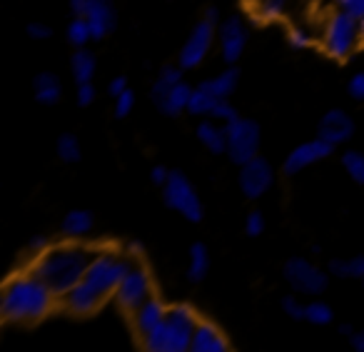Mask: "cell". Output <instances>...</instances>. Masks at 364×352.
<instances>
[{
	"instance_id": "cell-42",
	"label": "cell",
	"mask_w": 364,
	"mask_h": 352,
	"mask_svg": "<svg viewBox=\"0 0 364 352\" xmlns=\"http://www.w3.org/2000/svg\"><path fill=\"white\" fill-rule=\"evenodd\" d=\"M127 90V78L125 76H117V78H112L110 83H107V93H110V98H117L120 93H125Z\"/></svg>"
},
{
	"instance_id": "cell-45",
	"label": "cell",
	"mask_w": 364,
	"mask_h": 352,
	"mask_svg": "<svg viewBox=\"0 0 364 352\" xmlns=\"http://www.w3.org/2000/svg\"><path fill=\"white\" fill-rule=\"evenodd\" d=\"M48 247H50V240H48V237H43V235L33 237V240L28 242V250L36 252V255H41V252H43V250H48Z\"/></svg>"
},
{
	"instance_id": "cell-18",
	"label": "cell",
	"mask_w": 364,
	"mask_h": 352,
	"mask_svg": "<svg viewBox=\"0 0 364 352\" xmlns=\"http://www.w3.org/2000/svg\"><path fill=\"white\" fill-rule=\"evenodd\" d=\"M167 315V305L160 300V297L152 295L150 300H145L135 312L130 315V322H132V330L137 332V337L147 335L150 330H155Z\"/></svg>"
},
{
	"instance_id": "cell-24",
	"label": "cell",
	"mask_w": 364,
	"mask_h": 352,
	"mask_svg": "<svg viewBox=\"0 0 364 352\" xmlns=\"http://www.w3.org/2000/svg\"><path fill=\"white\" fill-rule=\"evenodd\" d=\"M240 81V71L237 68H228L225 73H220L218 78H210V81H203L200 88H205L208 93H213L215 98H230L237 88Z\"/></svg>"
},
{
	"instance_id": "cell-49",
	"label": "cell",
	"mask_w": 364,
	"mask_h": 352,
	"mask_svg": "<svg viewBox=\"0 0 364 352\" xmlns=\"http://www.w3.org/2000/svg\"><path fill=\"white\" fill-rule=\"evenodd\" d=\"M289 3H309V0H289Z\"/></svg>"
},
{
	"instance_id": "cell-50",
	"label": "cell",
	"mask_w": 364,
	"mask_h": 352,
	"mask_svg": "<svg viewBox=\"0 0 364 352\" xmlns=\"http://www.w3.org/2000/svg\"><path fill=\"white\" fill-rule=\"evenodd\" d=\"M359 23H362V36H364V18H362V21H359Z\"/></svg>"
},
{
	"instance_id": "cell-36",
	"label": "cell",
	"mask_w": 364,
	"mask_h": 352,
	"mask_svg": "<svg viewBox=\"0 0 364 352\" xmlns=\"http://www.w3.org/2000/svg\"><path fill=\"white\" fill-rule=\"evenodd\" d=\"M304 307L307 305H302L297 295L282 297V312H287V317H292V320H304Z\"/></svg>"
},
{
	"instance_id": "cell-47",
	"label": "cell",
	"mask_w": 364,
	"mask_h": 352,
	"mask_svg": "<svg viewBox=\"0 0 364 352\" xmlns=\"http://www.w3.org/2000/svg\"><path fill=\"white\" fill-rule=\"evenodd\" d=\"M339 335H344V337H352V335H354V327L349 325V322H342V325H339Z\"/></svg>"
},
{
	"instance_id": "cell-28",
	"label": "cell",
	"mask_w": 364,
	"mask_h": 352,
	"mask_svg": "<svg viewBox=\"0 0 364 352\" xmlns=\"http://www.w3.org/2000/svg\"><path fill=\"white\" fill-rule=\"evenodd\" d=\"M65 36H68V43H70V46L85 48L87 43L92 41V28H90V23H87V18L75 16V21H70V26H68Z\"/></svg>"
},
{
	"instance_id": "cell-6",
	"label": "cell",
	"mask_w": 364,
	"mask_h": 352,
	"mask_svg": "<svg viewBox=\"0 0 364 352\" xmlns=\"http://www.w3.org/2000/svg\"><path fill=\"white\" fill-rule=\"evenodd\" d=\"M162 202H165L170 210L180 212L185 220L190 222H200L205 215L203 202H200L195 185L188 180V175L180 170H170V177L162 185Z\"/></svg>"
},
{
	"instance_id": "cell-38",
	"label": "cell",
	"mask_w": 364,
	"mask_h": 352,
	"mask_svg": "<svg viewBox=\"0 0 364 352\" xmlns=\"http://www.w3.org/2000/svg\"><path fill=\"white\" fill-rule=\"evenodd\" d=\"M245 232H247L250 237H259L264 232V217L259 210H252L247 215V220H245Z\"/></svg>"
},
{
	"instance_id": "cell-29",
	"label": "cell",
	"mask_w": 364,
	"mask_h": 352,
	"mask_svg": "<svg viewBox=\"0 0 364 352\" xmlns=\"http://www.w3.org/2000/svg\"><path fill=\"white\" fill-rule=\"evenodd\" d=\"M220 98H215L213 93H208L205 88H195L193 90V98H190V103H188V113L190 115H210L213 113V108H215V103H218Z\"/></svg>"
},
{
	"instance_id": "cell-23",
	"label": "cell",
	"mask_w": 364,
	"mask_h": 352,
	"mask_svg": "<svg viewBox=\"0 0 364 352\" xmlns=\"http://www.w3.org/2000/svg\"><path fill=\"white\" fill-rule=\"evenodd\" d=\"M95 68H97V61L90 51L85 48H77L70 58V73H73V81L75 83H90L92 76H95Z\"/></svg>"
},
{
	"instance_id": "cell-17",
	"label": "cell",
	"mask_w": 364,
	"mask_h": 352,
	"mask_svg": "<svg viewBox=\"0 0 364 352\" xmlns=\"http://www.w3.org/2000/svg\"><path fill=\"white\" fill-rule=\"evenodd\" d=\"M190 350L193 352H228L230 340L213 320H200L198 327H195Z\"/></svg>"
},
{
	"instance_id": "cell-31",
	"label": "cell",
	"mask_w": 364,
	"mask_h": 352,
	"mask_svg": "<svg viewBox=\"0 0 364 352\" xmlns=\"http://www.w3.org/2000/svg\"><path fill=\"white\" fill-rule=\"evenodd\" d=\"M287 3L289 0H257L255 3V16L259 21H279V18L287 13Z\"/></svg>"
},
{
	"instance_id": "cell-9",
	"label": "cell",
	"mask_w": 364,
	"mask_h": 352,
	"mask_svg": "<svg viewBox=\"0 0 364 352\" xmlns=\"http://www.w3.org/2000/svg\"><path fill=\"white\" fill-rule=\"evenodd\" d=\"M282 275L294 292H299V295H309V297L322 295L329 285L327 272H322L317 265H312V262L304 260V257H289L282 267Z\"/></svg>"
},
{
	"instance_id": "cell-3",
	"label": "cell",
	"mask_w": 364,
	"mask_h": 352,
	"mask_svg": "<svg viewBox=\"0 0 364 352\" xmlns=\"http://www.w3.org/2000/svg\"><path fill=\"white\" fill-rule=\"evenodd\" d=\"M200 317L190 305L180 302V305L167 307V315L155 330L140 337V345L147 352H185L193 345L195 327H198Z\"/></svg>"
},
{
	"instance_id": "cell-51",
	"label": "cell",
	"mask_w": 364,
	"mask_h": 352,
	"mask_svg": "<svg viewBox=\"0 0 364 352\" xmlns=\"http://www.w3.org/2000/svg\"><path fill=\"white\" fill-rule=\"evenodd\" d=\"M334 3H339V6H342V3H344V0H334Z\"/></svg>"
},
{
	"instance_id": "cell-32",
	"label": "cell",
	"mask_w": 364,
	"mask_h": 352,
	"mask_svg": "<svg viewBox=\"0 0 364 352\" xmlns=\"http://www.w3.org/2000/svg\"><path fill=\"white\" fill-rule=\"evenodd\" d=\"M304 320L312 325H329L334 320V310L324 300H312L304 307Z\"/></svg>"
},
{
	"instance_id": "cell-4",
	"label": "cell",
	"mask_w": 364,
	"mask_h": 352,
	"mask_svg": "<svg viewBox=\"0 0 364 352\" xmlns=\"http://www.w3.org/2000/svg\"><path fill=\"white\" fill-rule=\"evenodd\" d=\"M362 23L359 18L349 16L347 11H337L327 18L322 28V51L334 61H347L354 51H357L359 41H362Z\"/></svg>"
},
{
	"instance_id": "cell-48",
	"label": "cell",
	"mask_w": 364,
	"mask_h": 352,
	"mask_svg": "<svg viewBox=\"0 0 364 352\" xmlns=\"http://www.w3.org/2000/svg\"><path fill=\"white\" fill-rule=\"evenodd\" d=\"M205 18H210V21H218V8L210 6L208 11H205Z\"/></svg>"
},
{
	"instance_id": "cell-40",
	"label": "cell",
	"mask_w": 364,
	"mask_h": 352,
	"mask_svg": "<svg viewBox=\"0 0 364 352\" xmlns=\"http://www.w3.org/2000/svg\"><path fill=\"white\" fill-rule=\"evenodd\" d=\"M347 93L354 100H364V73H354L347 83Z\"/></svg>"
},
{
	"instance_id": "cell-10",
	"label": "cell",
	"mask_w": 364,
	"mask_h": 352,
	"mask_svg": "<svg viewBox=\"0 0 364 352\" xmlns=\"http://www.w3.org/2000/svg\"><path fill=\"white\" fill-rule=\"evenodd\" d=\"M213 41H215V21L203 18V21L193 28V33H190V38L185 41V46H182L180 68H185V71L198 68L200 63L208 58L210 48H213Z\"/></svg>"
},
{
	"instance_id": "cell-43",
	"label": "cell",
	"mask_w": 364,
	"mask_h": 352,
	"mask_svg": "<svg viewBox=\"0 0 364 352\" xmlns=\"http://www.w3.org/2000/svg\"><path fill=\"white\" fill-rule=\"evenodd\" d=\"M167 177H170V170H167L165 165H155V167L150 170V180H152V185H157V187L165 185Z\"/></svg>"
},
{
	"instance_id": "cell-19",
	"label": "cell",
	"mask_w": 364,
	"mask_h": 352,
	"mask_svg": "<svg viewBox=\"0 0 364 352\" xmlns=\"http://www.w3.org/2000/svg\"><path fill=\"white\" fill-rule=\"evenodd\" d=\"M33 93L41 105H55L63 98V83L58 81L55 73H38L33 78Z\"/></svg>"
},
{
	"instance_id": "cell-37",
	"label": "cell",
	"mask_w": 364,
	"mask_h": 352,
	"mask_svg": "<svg viewBox=\"0 0 364 352\" xmlns=\"http://www.w3.org/2000/svg\"><path fill=\"white\" fill-rule=\"evenodd\" d=\"M132 108H135V93L127 88L125 93H120V95L115 98V115L127 118L132 113Z\"/></svg>"
},
{
	"instance_id": "cell-2",
	"label": "cell",
	"mask_w": 364,
	"mask_h": 352,
	"mask_svg": "<svg viewBox=\"0 0 364 352\" xmlns=\"http://www.w3.org/2000/svg\"><path fill=\"white\" fill-rule=\"evenodd\" d=\"M95 255L97 252L82 242H60V245H50L48 250H43L31 270L41 280H46L53 292L60 297L80 280H85V272Z\"/></svg>"
},
{
	"instance_id": "cell-8",
	"label": "cell",
	"mask_w": 364,
	"mask_h": 352,
	"mask_svg": "<svg viewBox=\"0 0 364 352\" xmlns=\"http://www.w3.org/2000/svg\"><path fill=\"white\" fill-rule=\"evenodd\" d=\"M152 295H155L152 275L147 272V267L140 265V262H137V265L132 267L125 277H122V282L117 285V290L112 292L115 305L120 307L125 315H132V312H135L145 300H150Z\"/></svg>"
},
{
	"instance_id": "cell-21",
	"label": "cell",
	"mask_w": 364,
	"mask_h": 352,
	"mask_svg": "<svg viewBox=\"0 0 364 352\" xmlns=\"http://www.w3.org/2000/svg\"><path fill=\"white\" fill-rule=\"evenodd\" d=\"M92 225H95V217L90 210H70L63 217L60 230L68 240H82L85 235H90Z\"/></svg>"
},
{
	"instance_id": "cell-46",
	"label": "cell",
	"mask_w": 364,
	"mask_h": 352,
	"mask_svg": "<svg viewBox=\"0 0 364 352\" xmlns=\"http://www.w3.org/2000/svg\"><path fill=\"white\" fill-rule=\"evenodd\" d=\"M349 342H352V347L357 352H364V330H354V335L349 337Z\"/></svg>"
},
{
	"instance_id": "cell-34",
	"label": "cell",
	"mask_w": 364,
	"mask_h": 352,
	"mask_svg": "<svg viewBox=\"0 0 364 352\" xmlns=\"http://www.w3.org/2000/svg\"><path fill=\"white\" fill-rule=\"evenodd\" d=\"M237 115H240L237 108H235L228 98H220V100L215 103L213 113H210V118H215V120H220V123H230V120H235Z\"/></svg>"
},
{
	"instance_id": "cell-27",
	"label": "cell",
	"mask_w": 364,
	"mask_h": 352,
	"mask_svg": "<svg viewBox=\"0 0 364 352\" xmlns=\"http://www.w3.org/2000/svg\"><path fill=\"white\" fill-rule=\"evenodd\" d=\"M329 272L334 277H354V280H362L364 277V255H357V257H349V260H329Z\"/></svg>"
},
{
	"instance_id": "cell-25",
	"label": "cell",
	"mask_w": 364,
	"mask_h": 352,
	"mask_svg": "<svg viewBox=\"0 0 364 352\" xmlns=\"http://www.w3.org/2000/svg\"><path fill=\"white\" fill-rule=\"evenodd\" d=\"M180 81H182V73H180V68H177V66H165V68H162L160 76L155 78V83H152V88H150L152 103L157 105V103H160L162 98L172 90V86H177Z\"/></svg>"
},
{
	"instance_id": "cell-12",
	"label": "cell",
	"mask_w": 364,
	"mask_h": 352,
	"mask_svg": "<svg viewBox=\"0 0 364 352\" xmlns=\"http://www.w3.org/2000/svg\"><path fill=\"white\" fill-rule=\"evenodd\" d=\"M332 152H334L332 143H327L324 138L317 135L314 140H307V143H302V145H297L287 157H284L282 172L284 175H297V172H302L304 167L324 160V157H329Z\"/></svg>"
},
{
	"instance_id": "cell-14",
	"label": "cell",
	"mask_w": 364,
	"mask_h": 352,
	"mask_svg": "<svg viewBox=\"0 0 364 352\" xmlns=\"http://www.w3.org/2000/svg\"><path fill=\"white\" fill-rule=\"evenodd\" d=\"M245 46H247V28H245V23L237 16L223 21V26H220V48H223V58L230 66H235L240 61Z\"/></svg>"
},
{
	"instance_id": "cell-7",
	"label": "cell",
	"mask_w": 364,
	"mask_h": 352,
	"mask_svg": "<svg viewBox=\"0 0 364 352\" xmlns=\"http://www.w3.org/2000/svg\"><path fill=\"white\" fill-rule=\"evenodd\" d=\"M228 130V157L235 165H245L259 155V125L250 118H235L225 123Z\"/></svg>"
},
{
	"instance_id": "cell-5",
	"label": "cell",
	"mask_w": 364,
	"mask_h": 352,
	"mask_svg": "<svg viewBox=\"0 0 364 352\" xmlns=\"http://www.w3.org/2000/svg\"><path fill=\"white\" fill-rule=\"evenodd\" d=\"M137 265V252H115V250H100L92 257L90 267L85 272V280L95 290L110 297L122 282V277Z\"/></svg>"
},
{
	"instance_id": "cell-52",
	"label": "cell",
	"mask_w": 364,
	"mask_h": 352,
	"mask_svg": "<svg viewBox=\"0 0 364 352\" xmlns=\"http://www.w3.org/2000/svg\"><path fill=\"white\" fill-rule=\"evenodd\" d=\"M362 285H364V277H362Z\"/></svg>"
},
{
	"instance_id": "cell-13",
	"label": "cell",
	"mask_w": 364,
	"mask_h": 352,
	"mask_svg": "<svg viewBox=\"0 0 364 352\" xmlns=\"http://www.w3.org/2000/svg\"><path fill=\"white\" fill-rule=\"evenodd\" d=\"M107 300V295H102L100 290L90 285L87 280H80L75 287L60 295V302L70 315H92L102 307V302Z\"/></svg>"
},
{
	"instance_id": "cell-33",
	"label": "cell",
	"mask_w": 364,
	"mask_h": 352,
	"mask_svg": "<svg viewBox=\"0 0 364 352\" xmlns=\"http://www.w3.org/2000/svg\"><path fill=\"white\" fill-rule=\"evenodd\" d=\"M342 167L354 182L364 185V155L359 150H347L342 155Z\"/></svg>"
},
{
	"instance_id": "cell-22",
	"label": "cell",
	"mask_w": 364,
	"mask_h": 352,
	"mask_svg": "<svg viewBox=\"0 0 364 352\" xmlns=\"http://www.w3.org/2000/svg\"><path fill=\"white\" fill-rule=\"evenodd\" d=\"M195 133H198V140L203 143L213 155L228 152V130H225V125H218V123H213V120H205V123H200Z\"/></svg>"
},
{
	"instance_id": "cell-1",
	"label": "cell",
	"mask_w": 364,
	"mask_h": 352,
	"mask_svg": "<svg viewBox=\"0 0 364 352\" xmlns=\"http://www.w3.org/2000/svg\"><path fill=\"white\" fill-rule=\"evenodd\" d=\"M58 295L36 272H18L8 277L0 290V315L13 325H36L55 307Z\"/></svg>"
},
{
	"instance_id": "cell-26",
	"label": "cell",
	"mask_w": 364,
	"mask_h": 352,
	"mask_svg": "<svg viewBox=\"0 0 364 352\" xmlns=\"http://www.w3.org/2000/svg\"><path fill=\"white\" fill-rule=\"evenodd\" d=\"M210 270V255H208V247L203 242H193L190 247V267H188V277L193 282H200Z\"/></svg>"
},
{
	"instance_id": "cell-20",
	"label": "cell",
	"mask_w": 364,
	"mask_h": 352,
	"mask_svg": "<svg viewBox=\"0 0 364 352\" xmlns=\"http://www.w3.org/2000/svg\"><path fill=\"white\" fill-rule=\"evenodd\" d=\"M193 90H195V88H190L185 81H180L177 86H172V90L167 93V95L162 98L155 108L160 113H165V115H170V118L180 115L182 110H188V103H190V98H193Z\"/></svg>"
},
{
	"instance_id": "cell-39",
	"label": "cell",
	"mask_w": 364,
	"mask_h": 352,
	"mask_svg": "<svg viewBox=\"0 0 364 352\" xmlns=\"http://www.w3.org/2000/svg\"><path fill=\"white\" fill-rule=\"evenodd\" d=\"M95 86H92V81L90 83H77V105L80 108H87V105H92L95 103Z\"/></svg>"
},
{
	"instance_id": "cell-41",
	"label": "cell",
	"mask_w": 364,
	"mask_h": 352,
	"mask_svg": "<svg viewBox=\"0 0 364 352\" xmlns=\"http://www.w3.org/2000/svg\"><path fill=\"white\" fill-rule=\"evenodd\" d=\"M26 33L33 38V41H48L53 36V28L46 26V23H28Z\"/></svg>"
},
{
	"instance_id": "cell-16",
	"label": "cell",
	"mask_w": 364,
	"mask_h": 352,
	"mask_svg": "<svg viewBox=\"0 0 364 352\" xmlns=\"http://www.w3.org/2000/svg\"><path fill=\"white\" fill-rule=\"evenodd\" d=\"M82 16L87 18L92 28V41H102L107 33L115 28V8H112L110 0H87Z\"/></svg>"
},
{
	"instance_id": "cell-11",
	"label": "cell",
	"mask_w": 364,
	"mask_h": 352,
	"mask_svg": "<svg viewBox=\"0 0 364 352\" xmlns=\"http://www.w3.org/2000/svg\"><path fill=\"white\" fill-rule=\"evenodd\" d=\"M274 182V170L264 157H252L245 165H240V190L245 192V197L257 200L264 192L272 187Z\"/></svg>"
},
{
	"instance_id": "cell-30",
	"label": "cell",
	"mask_w": 364,
	"mask_h": 352,
	"mask_svg": "<svg viewBox=\"0 0 364 352\" xmlns=\"http://www.w3.org/2000/svg\"><path fill=\"white\" fill-rule=\"evenodd\" d=\"M55 150H58V157H60L63 162H68V165H73V162L80 160V140H77L73 133H65V135L58 138L55 143Z\"/></svg>"
},
{
	"instance_id": "cell-44",
	"label": "cell",
	"mask_w": 364,
	"mask_h": 352,
	"mask_svg": "<svg viewBox=\"0 0 364 352\" xmlns=\"http://www.w3.org/2000/svg\"><path fill=\"white\" fill-rule=\"evenodd\" d=\"M342 8L349 13V16L359 18V21H362V18H364V0H344Z\"/></svg>"
},
{
	"instance_id": "cell-15",
	"label": "cell",
	"mask_w": 364,
	"mask_h": 352,
	"mask_svg": "<svg viewBox=\"0 0 364 352\" xmlns=\"http://www.w3.org/2000/svg\"><path fill=\"white\" fill-rule=\"evenodd\" d=\"M317 135L324 138L327 143H332V145L347 143L354 135V120L344 110H337V108L327 110L317 125Z\"/></svg>"
},
{
	"instance_id": "cell-35",
	"label": "cell",
	"mask_w": 364,
	"mask_h": 352,
	"mask_svg": "<svg viewBox=\"0 0 364 352\" xmlns=\"http://www.w3.org/2000/svg\"><path fill=\"white\" fill-rule=\"evenodd\" d=\"M287 41H289V46H292L294 51H307V48L314 46V38L309 36L304 28H292V31L287 33Z\"/></svg>"
}]
</instances>
